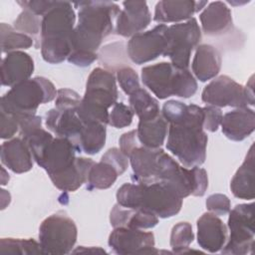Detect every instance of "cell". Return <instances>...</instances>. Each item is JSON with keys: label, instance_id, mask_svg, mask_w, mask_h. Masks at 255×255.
Listing matches in <instances>:
<instances>
[{"label": "cell", "instance_id": "obj_1", "mask_svg": "<svg viewBox=\"0 0 255 255\" xmlns=\"http://www.w3.org/2000/svg\"><path fill=\"white\" fill-rule=\"evenodd\" d=\"M161 115L168 124L166 148L185 167L203 164L208 141L203 128V109L169 100L163 104Z\"/></svg>", "mask_w": 255, "mask_h": 255}, {"label": "cell", "instance_id": "obj_2", "mask_svg": "<svg viewBox=\"0 0 255 255\" xmlns=\"http://www.w3.org/2000/svg\"><path fill=\"white\" fill-rule=\"evenodd\" d=\"M78 7V24L71 39V52L96 54L105 38L115 32L120 6L111 1H83Z\"/></svg>", "mask_w": 255, "mask_h": 255}, {"label": "cell", "instance_id": "obj_3", "mask_svg": "<svg viewBox=\"0 0 255 255\" xmlns=\"http://www.w3.org/2000/svg\"><path fill=\"white\" fill-rule=\"evenodd\" d=\"M75 23L73 3L67 1H58L57 5L42 17L39 48L44 61L60 64L68 59L72 51L71 39Z\"/></svg>", "mask_w": 255, "mask_h": 255}, {"label": "cell", "instance_id": "obj_4", "mask_svg": "<svg viewBox=\"0 0 255 255\" xmlns=\"http://www.w3.org/2000/svg\"><path fill=\"white\" fill-rule=\"evenodd\" d=\"M116 197L118 204L123 207L146 210L159 218L176 215L183 200L169 186L159 181L147 184L127 182L118 189Z\"/></svg>", "mask_w": 255, "mask_h": 255}, {"label": "cell", "instance_id": "obj_5", "mask_svg": "<svg viewBox=\"0 0 255 255\" xmlns=\"http://www.w3.org/2000/svg\"><path fill=\"white\" fill-rule=\"evenodd\" d=\"M22 138L28 144L36 163L46 170L49 177L62 173L75 163L78 149L68 138L54 136L43 128Z\"/></svg>", "mask_w": 255, "mask_h": 255}, {"label": "cell", "instance_id": "obj_6", "mask_svg": "<svg viewBox=\"0 0 255 255\" xmlns=\"http://www.w3.org/2000/svg\"><path fill=\"white\" fill-rule=\"evenodd\" d=\"M118 88L114 74L103 68H95L88 77L86 91L77 109L84 123L109 124V109L118 100Z\"/></svg>", "mask_w": 255, "mask_h": 255}, {"label": "cell", "instance_id": "obj_7", "mask_svg": "<svg viewBox=\"0 0 255 255\" xmlns=\"http://www.w3.org/2000/svg\"><path fill=\"white\" fill-rule=\"evenodd\" d=\"M141 82L159 100L171 96L188 99L197 91V83L189 69H178L160 62L141 69Z\"/></svg>", "mask_w": 255, "mask_h": 255}, {"label": "cell", "instance_id": "obj_8", "mask_svg": "<svg viewBox=\"0 0 255 255\" xmlns=\"http://www.w3.org/2000/svg\"><path fill=\"white\" fill-rule=\"evenodd\" d=\"M54 84L44 77H35L13 86L1 98L0 111L15 117L36 115L40 105L50 103L57 97Z\"/></svg>", "mask_w": 255, "mask_h": 255}, {"label": "cell", "instance_id": "obj_9", "mask_svg": "<svg viewBox=\"0 0 255 255\" xmlns=\"http://www.w3.org/2000/svg\"><path fill=\"white\" fill-rule=\"evenodd\" d=\"M157 181L169 186L182 199L189 196H203L208 187V176L199 166L180 165L163 149L159 155Z\"/></svg>", "mask_w": 255, "mask_h": 255}, {"label": "cell", "instance_id": "obj_10", "mask_svg": "<svg viewBox=\"0 0 255 255\" xmlns=\"http://www.w3.org/2000/svg\"><path fill=\"white\" fill-rule=\"evenodd\" d=\"M201 100L208 106L217 108L232 107L245 108L254 106L253 76L246 86H242L226 75H221L207 84L202 93Z\"/></svg>", "mask_w": 255, "mask_h": 255}, {"label": "cell", "instance_id": "obj_11", "mask_svg": "<svg viewBox=\"0 0 255 255\" xmlns=\"http://www.w3.org/2000/svg\"><path fill=\"white\" fill-rule=\"evenodd\" d=\"M77 237L76 223L63 211L48 216L39 227V242L43 254H69Z\"/></svg>", "mask_w": 255, "mask_h": 255}, {"label": "cell", "instance_id": "obj_12", "mask_svg": "<svg viewBox=\"0 0 255 255\" xmlns=\"http://www.w3.org/2000/svg\"><path fill=\"white\" fill-rule=\"evenodd\" d=\"M254 203L237 204L229 211L227 226L230 231L229 238L223 248L222 254L244 255L252 254L254 247Z\"/></svg>", "mask_w": 255, "mask_h": 255}, {"label": "cell", "instance_id": "obj_13", "mask_svg": "<svg viewBox=\"0 0 255 255\" xmlns=\"http://www.w3.org/2000/svg\"><path fill=\"white\" fill-rule=\"evenodd\" d=\"M201 41V29L195 18L176 23L167 28V43L163 57L178 69H188L193 50Z\"/></svg>", "mask_w": 255, "mask_h": 255}, {"label": "cell", "instance_id": "obj_14", "mask_svg": "<svg viewBox=\"0 0 255 255\" xmlns=\"http://www.w3.org/2000/svg\"><path fill=\"white\" fill-rule=\"evenodd\" d=\"M167 28L165 24H158L151 30L130 37L127 44L129 60L136 65H142L162 56L167 43Z\"/></svg>", "mask_w": 255, "mask_h": 255}, {"label": "cell", "instance_id": "obj_15", "mask_svg": "<svg viewBox=\"0 0 255 255\" xmlns=\"http://www.w3.org/2000/svg\"><path fill=\"white\" fill-rule=\"evenodd\" d=\"M109 246L120 255L126 254H157L155 249L154 235L152 232L142 229L117 227L109 236Z\"/></svg>", "mask_w": 255, "mask_h": 255}, {"label": "cell", "instance_id": "obj_16", "mask_svg": "<svg viewBox=\"0 0 255 255\" xmlns=\"http://www.w3.org/2000/svg\"><path fill=\"white\" fill-rule=\"evenodd\" d=\"M117 20L115 32L122 37H132L142 32L151 22V14L145 1H124Z\"/></svg>", "mask_w": 255, "mask_h": 255}, {"label": "cell", "instance_id": "obj_17", "mask_svg": "<svg viewBox=\"0 0 255 255\" xmlns=\"http://www.w3.org/2000/svg\"><path fill=\"white\" fill-rule=\"evenodd\" d=\"M77 109L59 111L54 108L49 110L45 116V126L56 136L71 140L78 149L79 139L85 123L79 117Z\"/></svg>", "mask_w": 255, "mask_h": 255}, {"label": "cell", "instance_id": "obj_18", "mask_svg": "<svg viewBox=\"0 0 255 255\" xmlns=\"http://www.w3.org/2000/svg\"><path fill=\"white\" fill-rule=\"evenodd\" d=\"M196 227L197 243L200 248L210 253L223 248L228 238L227 226L217 215L211 212L203 213L197 219Z\"/></svg>", "mask_w": 255, "mask_h": 255}, {"label": "cell", "instance_id": "obj_19", "mask_svg": "<svg viewBox=\"0 0 255 255\" xmlns=\"http://www.w3.org/2000/svg\"><path fill=\"white\" fill-rule=\"evenodd\" d=\"M162 148H148L142 145L135 147L128 156L132 179L138 183H152L157 181L159 155Z\"/></svg>", "mask_w": 255, "mask_h": 255}, {"label": "cell", "instance_id": "obj_20", "mask_svg": "<svg viewBox=\"0 0 255 255\" xmlns=\"http://www.w3.org/2000/svg\"><path fill=\"white\" fill-rule=\"evenodd\" d=\"M208 4L207 1H169L163 0L156 3L153 20L156 23H181L192 18Z\"/></svg>", "mask_w": 255, "mask_h": 255}, {"label": "cell", "instance_id": "obj_21", "mask_svg": "<svg viewBox=\"0 0 255 255\" xmlns=\"http://www.w3.org/2000/svg\"><path fill=\"white\" fill-rule=\"evenodd\" d=\"M33 72L34 61L29 54L23 51L8 53L1 63V84L12 88L21 82L29 80Z\"/></svg>", "mask_w": 255, "mask_h": 255}, {"label": "cell", "instance_id": "obj_22", "mask_svg": "<svg viewBox=\"0 0 255 255\" xmlns=\"http://www.w3.org/2000/svg\"><path fill=\"white\" fill-rule=\"evenodd\" d=\"M199 20L206 36H221L233 28L231 10L221 1L208 3L199 14Z\"/></svg>", "mask_w": 255, "mask_h": 255}, {"label": "cell", "instance_id": "obj_23", "mask_svg": "<svg viewBox=\"0 0 255 255\" xmlns=\"http://www.w3.org/2000/svg\"><path fill=\"white\" fill-rule=\"evenodd\" d=\"M220 126L227 138L241 141L255 129V113L248 107L237 108L223 115Z\"/></svg>", "mask_w": 255, "mask_h": 255}, {"label": "cell", "instance_id": "obj_24", "mask_svg": "<svg viewBox=\"0 0 255 255\" xmlns=\"http://www.w3.org/2000/svg\"><path fill=\"white\" fill-rule=\"evenodd\" d=\"M1 162L15 173H24L33 167L32 152L22 137H13L1 144Z\"/></svg>", "mask_w": 255, "mask_h": 255}, {"label": "cell", "instance_id": "obj_25", "mask_svg": "<svg viewBox=\"0 0 255 255\" xmlns=\"http://www.w3.org/2000/svg\"><path fill=\"white\" fill-rule=\"evenodd\" d=\"M222 64L221 54L209 44H201L196 51L191 63V70L194 78L204 83L215 78L220 72Z\"/></svg>", "mask_w": 255, "mask_h": 255}, {"label": "cell", "instance_id": "obj_26", "mask_svg": "<svg viewBox=\"0 0 255 255\" xmlns=\"http://www.w3.org/2000/svg\"><path fill=\"white\" fill-rule=\"evenodd\" d=\"M110 222L114 228L149 229L157 225L158 217L149 211L126 208L117 203L111 210Z\"/></svg>", "mask_w": 255, "mask_h": 255}, {"label": "cell", "instance_id": "obj_27", "mask_svg": "<svg viewBox=\"0 0 255 255\" xmlns=\"http://www.w3.org/2000/svg\"><path fill=\"white\" fill-rule=\"evenodd\" d=\"M254 145L252 144L245 156V159L231 179L230 189L233 195L239 199H254Z\"/></svg>", "mask_w": 255, "mask_h": 255}, {"label": "cell", "instance_id": "obj_28", "mask_svg": "<svg viewBox=\"0 0 255 255\" xmlns=\"http://www.w3.org/2000/svg\"><path fill=\"white\" fill-rule=\"evenodd\" d=\"M95 161L92 158L79 156L75 163L62 173L50 177L53 184L65 192H73L87 182L89 171Z\"/></svg>", "mask_w": 255, "mask_h": 255}, {"label": "cell", "instance_id": "obj_29", "mask_svg": "<svg viewBox=\"0 0 255 255\" xmlns=\"http://www.w3.org/2000/svg\"><path fill=\"white\" fill-rule=\"evenodd\" d=\"M168 124L160 114L158 117L147 120L138 121L136 135L138 142L148 148H159L164 143L167 135Z\"/></svg>", "mask_w": 255, "mask_h": 255}, {"label": "cell", "instance_id": "obj_30", "mask_svg": "<svg viewBox=\"0 0 255 255\" xmlns=\"http://www.w3.org/2000/svg\"><path fill=\"white\" fill-rule=\"evenodd\" d=\"M107 137L106 125L98 122L85 123L78 143V151L94 155L105 146Z\"/></svg>", "mask_w": 255, "mask_h": 255}, {"label": "cell", "instance_id": "obj_31", "mask_svg": "<svg viewBox=\"0 0 255 255\" xmlns=\"http://www.w3.org/2000/svg\"><path fill=\"white\" fill-rule=\"evenodd\" d=\"M129 107L139 121H147L158 117L161 112L156 99L145 89H138L128 97Z\"/></svg>", "mask_w": 255, "mask_h": 255}, {"label": "cell", "instance_id": "obj_32", "mask_svg": "<svg viewBox=\"0 0 255 255\" xmlns=\"http://www.w3.org/2000/svg\"><path fill=\"white\" fill-rule=\"evenodd\" d=\"M120 176L119 171L111 163L101 159L99 162H95L88 174L87 188L93 189H108L116 182Z\"/></svg>", "mask_w": 255, "mask_h": 255}, {"label": "cell", "instance_id": "obj_33", "mask_svg": "<svg viewBox=\"0 0 255 255\" xmlns=\"http://www.w3.org/2000/svg\"><path fill=\"white\" fill-rule=\"evenodd\" d=\"M0 40L2 53H11L22 49H29L34 45V39L30 36L20 33L6 23L0 25Z\"/></svg>", "mask_w": 255, "mask_h": 255}, {"label": "cell", "instance_id": "obj_34", "mask_svg": "<svg viewBox=\"0 0 255 255\" xmlns=\"http://www.w3.org/2000/svg\"><path fill=\"white\" fill-rule=\"evenodd\" d=\"M193 239L194 234L189 222L182 221L176 223L171 229L169 240L172 253L181 254L190 251L189 245L193 242Z\"/></svg>", "mask_w": 255, "mask_h": 255}, {"label": "cell", "instance_id": "obj_35", "mask_svg": "<svg viewBox=\"0 0 255 255\" xmlns=\"http://www.w3.org/2000/svg\"><path fill=\"white\" fill-rule=\"evenodd\" d=\"M0 253L10 254H43L40 242L33 238H1Z\"/></svg>", "mask_w": 255, "mask_h": 255}, {"label": "cell", "instance_id": "obj_36", "mask_svg": "<svg viewBox=\"0 0 255 255\" xmlns=\"http://www.w3.org/2000/svg\"><path fill=\"white\" fill-rule=\"evenodd\" d=\"M124 52L125 47L123 43H113L103 47L101 53L98 55L103 65H105L106 70L113 73V71L117 72L119 69L127 66V57Z\"/></svg>", "mask_w": 255, "mask_h": 255}, {"label": "cell", "instance_id": "obj_37", "mask_svg": "<svg viewBox=\"0 0 255 255\" xmlns=\"http://www.w3.org/2000/svg\"><path fill=\"white\" fill-rule=\"evenodd\" d=\"M41 25L42 19L27 10H23L13 23V27L16 31L30 36L34 41V37H38L41 34Z\"/></svg>", "mask_w": 255, "mask_h": 255}, {"label": "cell", "instance_id": "obj_38", "mask_svg": "<svg viewBox=\"0 0 255 255\" xmlns=\"http://www.w3.org/2000/svg\"><path fill=\"white\" fill-rule=\"evenodd\" d=\"M133 115L130 107L122 102H117L109 114V125L116 128L128 127L132 123Z\"/></svg>", "mask_w": 255, "mask_h": 255}, {"label": "cell", "instance_id": "obj_39", "mask_svg": "<svg viewBox=\"0 0 255 255\" xmlns=\"http://www.w3.org/2000/svg\"><path fill=\"white\" fill-rule=\"evenodd\" d=\"M117 80L122 90L128 96H130L135 91L140 89L138 75L132 68L128 66L123 67L117 71Z\"/></svg>", "mask_w": 255, "mask_h": 255}, {"label": "cell", "instance_id": "obj_40", "mask_svg": "<svg viewBox=\"0 0 255 255\" xmlns=\"http://www.w3.org/2000/svg\"><path fill=\"white\" fill-rule=\"evenodd\" d=\"M82 101L80 95L71 89H60L57 92V97L55 99V108L59 111L77 109Z\"/></svg>", "mask_w": 255, "mask_h": 255}, {"label": "cell", "instance_id": "obj_41", "mask_svg": "<svg viewBox=\"0 0 255 255\" xmlns=\"http://www.w3.org/2000/svg\"><path fill=\"white\" fill-rule=\"evenodd\" d=\"M205 205L209 212L217 216H221V215L224 216L228 214L231 209L230 199L225 194H221V193H215V194L209 195L205 201Z\"/></svg>", "mask_w": 255, "mask_h": 255}, {"label": "cell", "instance_id": "obj_42", "mask_svg": "<svg viewBox=\"0 0 255 255\" xmlns=\"http://www.w3.org/2000/svg\"><path fill=\"white\" fill-rule=\"evenodd\" d=\"M203 109V128L214 132L218 129L222 121V112L220 108L214 106H206Z\"/></svg>", "mask_w": 255, "mask_h": 255}, {"label": "cell", "instance_id": "obj_43", "mask_svg": "<svg viewBox=\"0 0 255 255\" xmlns=\"http://www.w3.org/2000/svg\"><path fill=\"white\" fill-rule=\"evenodd\" d=\"M103 160L111 163L113 166H115L117 168V170L119 171L120 175H122L128 168V157L122 152V150L120 148L117 147H112L109 148L104 155L102 156Z\"/></svg>", "mask_w": 255, "mask_h": 255}, {"label": "cell", "instance_id": "obj_44", "mask_svg": "<svg viewBox=\"0 0 255 255\" xmlns=\"http://www.w3.org/2000/svg\"><path fill=\"white\" fill-rule=\"evenodd\" d=\"M0 137L11 139L19 130V121L15 117L0 111Z\"/></svg>", "mask_w": 255, "mask_h": 255}, {"label": "cell", "instance_id": "obj_45", "mask_svg": "<svg viewBox=\"0 0 255 255\" xmlns=\"http://www.w3.org/2000/svg\"><path fill=\"white\" fill-rule=\"evenodd\" d=\"M23 10H27L37 16H44L53 7H55L58 1H43V0H30V1H17Z\"/></svg>", "mask_w": 255, "mask_h": 255}, {"label": "cell", "instance_id": "obj_46", "mask_svg": "<svg viewBox=\"0 0 255 255\" xmlns=\"http://www.w3.org/2000/svg\"><path fill=\"white\" fill-rule=\"evenodd\" d=\"M119 143H120V149L122 150V152L128 157L131 151L138 146L136 129H132L123 133L119 139Z\"/></svg>", "mask_w": 255, "mask_h": 255}, {"label": "cell", "instance_id": "obj_47", "mask_svg": "<svg viewBox=\"0 0 255 255\" xmlns=\"http://www.w3.org/2000/svg\"><path fill=\"white\" fill-rule=\"evenodd\" d=\"M99 58L98 53H83V52H71L68 57V62L78 67H88L93 64Z\"/></svg>", "mask_w": 255, "mask_h": 255}, {"label": "cell", "instance_id": "obj_48", "mask_svg": "<svg viewBox=\"0 0 255 255\" xmlns=\"http://www.w3.org/2000/svg\"><path fill=\"white\" fill-rule=\"evenodd\" d=\"M1 209L3 210L7 207V205H9L11 201V195L7 190L1 189Z\"/></svg>", "mask_w": 255, "mask_h": 255}, {"label": "cell", "instance_id": "obj_49", "mask_svg": "<svg viewBox=\"0 0 255 255\" xmlns=\"http://www.w3.org/2000/svg\"><path fill=\"white\" fill-rule=\"evenodd\" d=\"M91 250H93L94 252H104V253H106V251L105 250H103L102 248H100V247H88V248H86L85 246H79V248H77V249H75L74 251H72L73 253H76V252H79V251H91Z\"/></svg>", "mask_w": 255, "mask_h": 255}, {"label": "cell", "instance_id": "obj_50", "mask_svg": "<svg viewBox=\"0 0 255 255\" xmlns=\"http://www.w3.org/2000/svg\"><path fill=\"white\" fill-rule=\"evenodd\" d=\"M10 177H9V174L6 172L5 168L3 166H1V184L2 185H5L8 183Z\"/></svg>", "mask_w": 255, "mask_h": 255}]
</instances>
